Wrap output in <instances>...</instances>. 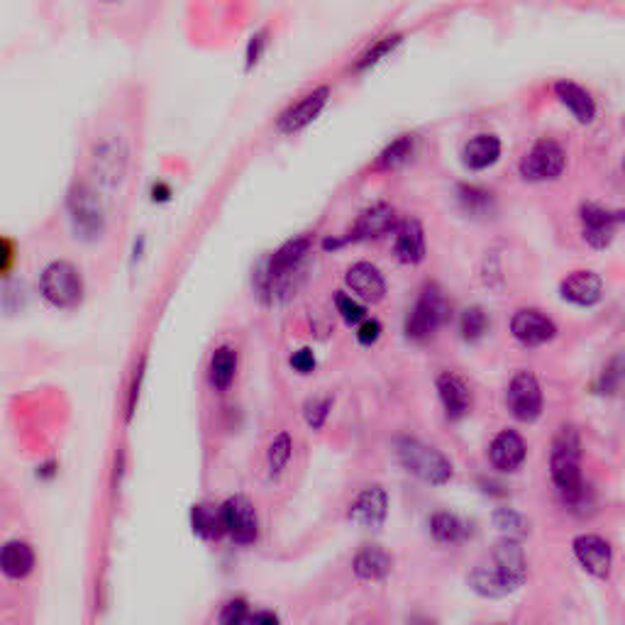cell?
<instances>
[{
	"instance_id": "9c48e42d",
	"label": "cell",
	"mask_w": 625,
	"mask_h": 625,
	"mask_svg": "<svg viewBox=\"0 0 625 625\" xmlns=\"http://www.w3.org/2000/svg\"><path fill=\"white\" fill-rule=\"evenodd\" d=\"M220 521H223V533L235 542V545H254L259 538V516L254 503L247 496H230L220 506Z\"/></svg>"
},
{
	"instance_id": "83f0119b",
	"label": "cell",
	"mask_w": 625,
	"mask_h": 625,
	"mask_svg": "<svg viewBox=\"0 0 625 625\" xmlns=\"http://www.w3.org/2000/svg\"><path fill=\"white\" fill-rule=\"evenodd\" d=\"M430 533L442 545H459L469 538V525L450 511H438L430 518Z\"/></svg>"
},
{
	"instance_id": "7c38bea8",
	"label": "cell",
	"mask_w": 625,
	"mask_h": 625,
	"mask_svg": "<svg viewBox=\"0 0 625 625\" xmlns=\"http://www.w3.org/2000/svg\"><path fill=\"white\" fill-rule=\"evenodd\" d=\"M579 220H582L586 245L594 247V250H606L616 240V232L623 223V210H608L604 206H596V203H584L579 208Z\"/></svg>"
},
{
	"instance_id": "8d00e7d4",
	"label": "cell",
	"mask_w": 625,
	"mask_h": 625,
	"mask_svg": "<svg viewBox=\"0 0 625 625\" xmlns=\"http://www.w3.org/2000/svg\"><path fill=\"white\" fill-rule=\"evenodd\" d=\"M267 47H269V30L254 32V35L250 37V42H247V47H245V69L247 71H252L254 66L262 62L264 54H267Z\"/></svg>"
},
{
	"instance_id": "9a60e30c",
	"label": "cell",
	"mask_w": 625,
	"mask_h": 625,
	"mask_svg": "<svg viewBox=\"0 0 625 625\" xmlns=\"http://www.w3.org/2000/svg\"><path fill=\"white\" fill-rule=\"evenodd\" d=\"M572 552L577 562L596 579H608L613 572V547L601 535H579L572 542Z\"/></svg>"
},
{
	"instance_id": "484cf974",
	"label": "cell",
	"mask_w": 625,
	"mask_h": 625,
	"mask_svg": "<svg viewBox=\"0 0 625 625\" xmlns=\"http://www.w3.org/2000/svg\"><path fill=\"white\" fill-rule=\"evenodd\" d=\"M237 367H240V357H237V350L230 345H220L218 350L210 355L208 362V384L213 386L215 391H228L232 384H235Z\"/></svg>"
},
{
	"instance_id": "5bb4252c",
	"label": "cell",
	"mask_w": 625,
	"mask_h": 625,
	"mask_svg": "<svg viewBox=\"0 0 625 625\" xmlns=\"http://www.w3.org/2000/svg\"><path fill=\"white\" fill-rule=\"evenodd\" d=\"M511 335L523 347H542L557 337V325L538 308H521L511 318Z\"/></svg>"
},
{
	"instance_id": "cb8c5ba5",
	"label": "cell",
	"mask_w": 625,
	"mask_h": 625,
	"mask_svg": "<svg viewBox=\"0 0 625 625\" xmlns=\"http://www.w3.org/2000/svg\"><path fill=\"white\" fill-rule=\"evenodd\" d=\"M501 140L489 132L474 135L467 145L462 147V162L469 171H486L494 167L501 159Z\"/></svg>"
},
{
	"instance_id": "836d02e7",
	"label": "cell",
	"mask_w": 625,
	"mask_h": 625,
	"mask_svg": "<svg viewBox=\"0 0 625 625\" xmlns=\"http://www.w3.org/2000/svg\"><path fill=\"white\" fill-rule=\"evenodd\" d=\"M496 528L501 530L503 538H513V540H521L528 535V521L521 516L518 511L513 508H496L494 516H491Z\"/></svg>"
},
{
	"instance_id": "f546056e",
	"label": "cell",
	"mask_w": 625,
	"mask_h": 625,
	"mask_svg": "<svg viewBox=\"0 0 625 625\" xmlns=\"http://www.w3.org/2000/svg\"><path fill=\"white\" fill-rule=\"evenodd\" d=\"M413 152H416V135L396 137V140L379 154V159H376V167L384 169V171L398 169L401 164H406L408 159L413 157Z\"/></svg>"
},
{
	"instance_id": "4dcf8cb0",
	"label": "cell",
	"mask_w": 625,
	"mask_h": 625,
	"mask_svg": "<svg viewBox=\"0 0 625 625\" xmlns=\"http://www.w3.org/2000/svg\"><path fill=\"white\" fill-rule=\"evenodd\" d=\"M489 328H491V320L484 308L472 306L459 315V335H462V340L469 342V345L479 342L481 337L489 333Z\"/></svg>"
},
{
	"instance_id": "d6986e66",
	"label": "cell",
	"mask_w": 625,
	"mask_h": 625,
	"mask_svg": "<svg viewBox=\"0 0 625 625\" xmlns=\"http://www.w3.org/2000/svg\"><path fill=\"white\" fill-rule=\"evenodd\" d=\"M345 286L362 303H379L386 296V279L372 262H355L345 274Z\"/></svg>"
},
{
	"instance_id": "f35d334b",
	"label": "cell",
	"mask_w": 625,
	"mask_h": 625,
	"mask_svg": "<svg viewBox=\"0 0 625 625\" xmlns=\"http://www.w3.org/2000/svg\"><path fill=\"white\" fill-rule=\"evenodd\" d=\"M15 262H18V245L8 235H0V279L10 276V271L15 269Z\"/></svg>"
},
{
	"instance_id": "8992f818",
	"label": "cell",
	"mask_w": 625,
	"mask_h": 625,
	"mask_svg": "<svg viewBox=\"0 0 625 625\" xmlns=\"http://www.w3.org/2000/svg\"><path fill=\"white\" fill-rule=\"evenodd\" d=\"M450 320V303L438 284H425L406 315V337L413 342L430 340Z\"/></svg>"
},
{
	"instance_id": "1f68e13d",
	"label": "cell",
	"mask_w": 625,
	"mask_h": 625,
	"mask_svg": "<svg viewBox=\"0 0 625 625\" xmlns=\"http://www.w3.org/2000/svg\"><path fill=\"white\" fill-rule=\"evenodd\" d=\"M293 455V440L289 433H279L274 440L269 442L267 450V469L271 479H279L284 474V469L289 467Z\"/></svg>"
},
{
	"instance_id": "ba28073f",
	"label": "cell",
	"mask_w": 625,
	"mask_h": 625,
	"mask_svg": "<svg viewBox=\"0 0 625 625\" xmlns=\"http://www.w3.org/2000/svg\"><path fill=\"white\" fill-rule=\"evenodd\" d=\"M567 169V149L552 137H542L535 142L518 162V174L528 184H547L557 181Z\"/></svg>"
},
{
	"instance_id": "ee69618b",
	"label": "cell",
	"mask_w": 625,
	"mask_h": 625,
	"mask_svg": "<svg viewBox=\"0 0 625 625\" xmlns=\"http://www.w3.org/2000/svg\"><path fill=\"white\" fill-rule=\"evenodd\" d=\"M247 623H254V625H259V623H269V625H274V623H279V618H276L274 613L259 611V613H252V616H247Z\"/></svg>"
},
{
	"instance_id": "7bdbcfd3",
	"label": "cell",
	"mask_w": 625,
	"mask_h": 625,
	"mask_svg": "<svg viewBox=\"0 0 625 625\" xmlns=\"http://www.w3.org/2000/svg\"><path fill=\"white\" fill-rule=\"evenodd\" d=\"M171 198V186L164 184V181H157L152 184V201L154 203H167Z\"/></svg>"
},
{
	"instance_id": "2e32d148",
	"label": "cell",
	"mask_w": 625,
	"mask_h": 625,
	"mask_svg": "<svg viewBox=\"0 0 625 625\" xmlns=\"http://www.w3.org/2000/svg\"><path fill=\"white\" fill-rule=\"evenodd\" d=\"M398 225L396 208L389 203H374L367 210L359 213V218L352 225L350 237L347 242H367V240H379V237L391 235Z\"/></svg>"
},
{
	"instance_id": "7a4b0ae2",
	"label": "cell",
	"mask_w": 625,
	"mask_h": 625,
	"mask_svg": "<svg viewBox=\"0 0 625 625\" xmlns=\"http://www.w3.org/2000/svg\"><path fill=\"white\" fill-rule=\"evenodd\" d=\"M550 474L569 506H582L586 484L582 479V442L574 428H560L550 452Z\"/></svg>"
},
{
	"instance_id": "5b68a950",
	"label": "cell",
	"mask_w": 625,
	"mask_h": 625,
	"mask_svg": "<svg viewBox=\"0 0 625 625\" xmlns=\"http://www.w3.org/2000/svg\"><path fill=\"white\" fill-rule=\"evenodd\" d=\"M396 452L401 467L406 472H411L413 477L425 481V484L445 486L455 477V467H452L450 459L442 455L438 447L425 445V442L416 438H403L398 440Z\"/></svg>"
},
{
	"instance_id": "ffe728a7",
	"label": "cell",
	"mask_w": 625,
	"mask_h": 625,
	"mask_svg": "<svg viewBox=\"0 0 625 625\" xmlns=\"http://www.w3.org/2000/svg\"><path fill=\"white\" fill-rule=\"evenodd\" d=\"M425 230L418 218H406L396 225L394 230V257L401 264L416 267L425 259Z\"/></svg>"
},
{
	"instance_id": "6da1fadb",
	"label": "cell",
	"mask_w": 625,
	"mask_h": 625,
	"mask_svg": "<svg viewBox=\"0 0 625 625\" xmlns=\"http://www.w3.org/2000/svg\"><path fill=\"white\" fill-rule=\"evenodd\" d=\"M528 579V560L521 540L503 538L496 542L491 555L481 560L469 574V586L486 599H503L518 591Z\"/></svg>"
},
{
	"instance_id": "60d3db41",
	"label": "cell",
	"mask_w": 625,
	"mask_h": 625,
	"mask_svg": "<svg viewBox=\"0 0 625 625\" xmlns=\"http://www.w3.org/2000/svg\"><path fill=\"white\" fill-rule=\"evenodd\" d=\"M291 367H293V372H298V374H311L313 369H315V355H313V350L311 347H303V350H298V352H293L291 355Z\"/></svg>"
},
{
	"instance_id": "d590c367",
	"label": "cell",
	"mask_w": 625,
	"mask_h": 625,
	"mask_svg": "<svg viewBox=\"0 0 625 625\" xmlns=\"http://www.w3.org/2000/svg\"><path fill=\"white\" fill-rule=\"evenodd\" d=\"M330 408H333V398L330 396L311 398V401L306 403V411H303V416H306V423L311 425L313 430H320L325 425V420H328V416H330Z\"/></svg>"
},
{
	"instance_id": "30bf717a",
	"label": "cell",
	"mask_w": 625,
	"mask_h": 625,
	"mask_svg": "<svg viewBox=\"0 0 625 625\" xmlns=\"http://www.w3.org/2000/svg\"><path fill=\"white\" fill-rule=\"evenodd\" d=\"M506 408L521 423H533L542 413V389L538 376L533 372H518L508 381Z\"/></svg>"
},
{
	"instance_id": "d6a6232c",
	"label": "cell",
	"mask_w": 625,
	"mask_h": 625,
	"mask_svg": "<svg viewBox=\"0 0 625 625\" xmlns=\"http://www.w3.org/2000/svg\"><path fill=\"white\" fill-rule=\"evenodd\" d=\"M401 42H403L401 35H386V37H381V40H376L372 47H369L367 52H364L362 57L357 59V64H355L357 74H359V71L372 69V66H376L379 62H384V59L389 57V54L396 52V47Z\"/></svg>"
},
{
	"instance_id": "e0dca14e",
	"label": "cell",
	"mask_w": 625,
	"mask_h": 625,
	"mask_svg": "<svg viewBox=\"0 0 625 625\" xmlns=\"http://www.w3.org/2000/svg\"><path fill=\"white\" fill-rule=\"evenodd\" d=\"M560 296L579 308H591L604 298V279L589 269L572 271L560 281Z\"/></svg>"
},
{
	"instance_id": "4fadbf2b",
	"label": "cell",
	"mask_w": 625,
	"mask_h": 625,
	"mask_svg": "<svg viewBox=\"0 0 625 625\" xmlns=\"http://www.w3.org/2000/svg\"><path fill=\"white\" fill-rule=\"evenodd\" d=\"M389 516V494L384 486L369 484L352 499L350 508H347V518L359 528L376 530L381 528Z\"/></svg>"
},
{
	"instance_id": "3957f363",
	"label": "cell",
	"mask_w": 625,
	"mask_h": 625,
	"mask_svg": "<svg viewBox=\"0 0 625 625\" xmlns=\"http://www.w3.org/2000/svg\"><path fill=\"white\" fill-rule=\"evenodd\" d=\"M66 220L79 242L93 245L101 240L108 228V213H105L103 198L96 186L86 184V181L71 184L69 193H66Z\"/></svg>"
},
{
	"instance_id": "f6af8a7d",
	"label": "cell",
	"mask_w": 625,
	"mask_h": 625,
	"mask_svg": "<svg viewBox=\"0 0 625 625\" xmlns=\"http://www.w3.org/2000/svg\"><path fill=\"white\" fill-rule=\"evenodd\" d=\"M98 3H103V5H123V3H127V0H98Z\"/></svg>"
},
{
	"instance_id": "7402d4cb",
	"label": "cell",
	"mask_w": 625,
	"mask_h": 625,
	"mask_svg": "<svg viewBox=\"0 0 625 625\" xmlns=\"http://www.w3.org/2000/svg\"><path fill=\"white\" fill-rule=\"evenodd\" d=\"M37 555L32 550L30 542L25 540H8L3 547H0V574L13 582H20V579H27L32 572H35Z\"/></svg>"
},
{
	"instance_id": "4316f807",
	"label": "cell",
	"mask_w": 625,
	"mask_h": 625,
	"mask_svg": "<svg viewBox=\"0 0 625 625\" xmlns=\"http://www.w3.org/2000/svg\"><path fill=\"white\" fill-rule=\"evenodd\" d=\"M457 203H459V208H462L467 215H472V218H486V215H491L496 210L494 193L486 191V188H481V186H472V184L457 186Z\"/></svg>"
},
{
	"instance_id": "e575fe53",
	"label": "cell",
	"mask_w": 625,
	"mask_h": 625,
	"mask_svg": "<svg viewBox=\"0 0 625 625\" xmlns=\"http://www.w3.org/2000/svg\"><path fill=\"white\" fill-rule=\"evenodd\" d=\"M335 308L340 313V318L345 320L347 325H359L364 318H367V308L359 298L352 296V293L337 291L335 293Z\"/></svg>"
},
{
	"instance_id": "ab89813d",
	"label": "cell",
	"mask_w": 625,
	"mask_h": 625,
	"mask_svg": "<svg viewBox=\"0 0 625 625\" xmlns=\"http://www.w3.org/2000/svg\"><path fill=\"white\" fill-rule=\"evenodd\" d=\"M381 337V323L374 318H364L357 328V340L359 345H374L376 340Z\"/></svg>"
},
{
	"instance_id": "f1b7e54d",
	"label": "cell",
	"mask_w": 625,
	"mask_h": 625,
	"mask_svg": "<svg viewBox=\"0 0 625 625\" xmlns=\"http://www.w3.org/2000/svg\"><path fill=\"white\" fill-rule=\"evenodd\" d=\"M191 528L198 538L215 540L223 535V521H220V508L198 503L191 508Z\"/></svg>"
},
{
	"instance_id": "277c9868",
	"label": "cell",
	"mask_w": 625,
	"mask_h": 625,
	"mask_svg": "<svg viewBox=\"0 0 625 625\" xmlns=\"http://www.w3.org/2000/svg\"><path fill=\"white\" fill-rule=\"evenodd\" d=\"M40 293L57 311H74L84 303V276L69 259H52L40 274Z\"/></svg>"
},
{
	"instance_id": "ac0fdd59",
	"label": "cell",
	"mask_w": 625,
	"mask_h": 625,
	"mask_svg": "<svg viewBox=\"0 0 625 625\" xmlns=\"http://www.w3.org/2000/svg\"><path fill=\"white\" fill-rule=\"evenodd\" d=\"M525 457H528V445H525L523 435L516 430H501L489 447L491 467L501 474H513L523 467Z\"/></svg>"
},
{
	"instance_id": "d4e9b609",
	"label": "cell",
	"mask_w": 625,
	"mask_h": 625,
	"mask_svg": "<svg viewBox=\"0 0 625 625\" xmlns=\"http://www.w3.org/2000/svg\"><path fill=\"white\" fill-rule=\"evenodd\" d=\"M394 560H391L389 552L379 545H367L357 552L352 569L362 582H381V579L389 577Z\"/></svg>"
},
{
	"instance_id": "b9f144b4",
	"label": "cell",
	"mask_w": 625,
	"mask_h": 625,
	"mask_svg": "<svg viewBox=\"0 0 625 625\" xmlns=\"http://www.w3.org/2000/svg\"><path fill=\"white\" fill-rule=\"evenodd\" d=\"M135 379H132L130 386V394H127V420L135 416V408H137V398H140V386H142V376H145V359L140 362V367L135 369Z\"/></svg>"
},
{
	"instance_id": "603a6c76",
	"label": "cell",
	"mask_w": 625,
	"mask_h": 625,
	"mask_svg": "<svg viewBox=\"0 0 625 625\" xmlns=\"http://www.w3.org/2000/svg\"><path fill=\"white\" fill-rule=\"evenodd\" d=\"M555 96H557V101L569 110V115H572L579 125L594 123L596 101L584 86L574 84V81H569V79H562L555 84Z\"/></svg>"
},
{
	"instance_id": "52a82bcc",
	"label": "cell",
	"mask_w": 625,
	"mask_h": 625,
	"mask_svg": "<svg viewBox=\"0 0 625 625\" xmlns=\"http://www.w3.org/2000/svg\"><path fill=\"white\" fill-rule=\"evenodd\" d=\"M91 174L98 184L115 188L125 181L127 167H130V147L118 132H105L91 145Z\"/></svg>"
},
{
	"instance_id": "8fae6325",
	"label": "cell",
	"mask_w": 625,
	"mask_h": 625,
	"mask_svg": "<svg viewBox=\"0 0 625 625\" xmlns=\"http://www.w3.org/2000/svg\"><path fill=\"white\" fill-rule=\"evenodd\" d=\"M328 101L330 86H315L313 91H308L306 96H301L296 103H291L289 108L276 118V132H279V135H296V132L306 130L308 125L318 120V115L323 113Z\"/></svg>"
},
{
	"instance_id": "74e56055",
	"label": "cell",
	"mask_w": 625,
	"mask_h": 625,
	"mask_svg": "<svg viewBox=\"0 0 625 625\" xmlns=\"http://www.w3.org/2000/svg\"><path fill=\"white\" fill-rule=\"evenodd\" d=\"M247 616H250V608H247V601L245 599H232L228 601V604L223 606V611H220V623L225 625H240V623H247Z\"/></svg>"
},
{
	"instance_id": "44dd1931",
	"label": "cell",
	"mask_w": 625,
	"mask_h": 625,
	"mask_svg": "<svg viewBox=\"0 0 625 625\" xmlns=\"http://www.w3.org/2000/svg\"><path fill=\"white\" fill-rule=\"evenodd\" d=\"M438 396L445 416L450 420H462L472 411V391L462 376L452 372H442L438 376Z\"/></svg>"
}]
</instances>
